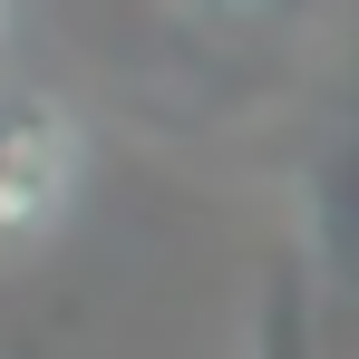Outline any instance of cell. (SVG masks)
I'll return each mask as SVG.
<instances>
[{
  "mask_svg": "<svg viewBox=\"0 0 359 359\" xmlns=\"http://www.w3.org/2000/svg\"><path fill=\"white\" fill-rule=\"evenodd\" d=\"M262 359H320L311 350V301H301L292 272H272V292H262Z\"/></svg>",
  "mask_w": 359,
  "mask_h": 359,
  "instance_id": "2",
  "label": "cell"
},
{
  "mask_svg": "<svg viewBox=\"0 0 359 359\" xmlns=\"http://www.w3.org/2000/svg\"><path fill=\"white\" fill-rule=\"evenodd\" d=\"M88 204V126L59 88H0V272L39 262Z\"/></svg>",
  "mask_w": 359,
  "mask_h": 359,
  "instance_id": "1",
  "label": "cell"
},
{
  "mask_svg": "<svg viewBox=\"0 0 359 359\" xmlns=\"http://www.w3.org/2000/svg\"><path fill=\"white\" fill-rule=\"evenodd\" d=\"M0 39H10V0H0Z\"/></svg>",
  "mask_w": 359,
  "mask_h": 359,
  "instance_id": "3",
  "label": "cell"
}]
</instances>
